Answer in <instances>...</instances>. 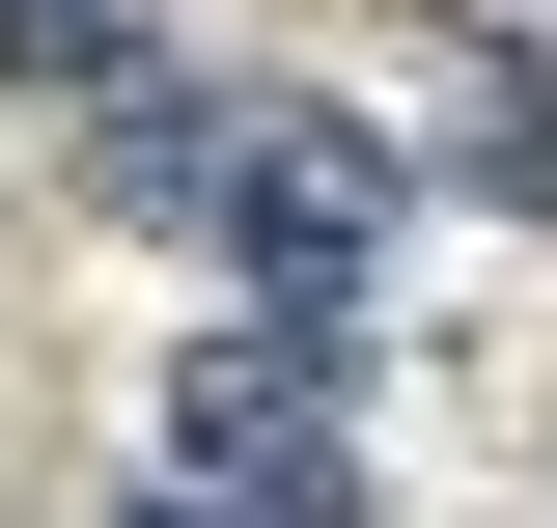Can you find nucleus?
<instances>
[{
    "mask_svg": "<svg viewBox=\"0 0 557 528\" xmlns=\"http://www.w3.org/2000/svg\"><path fill=\"white\" fill-rule=\"evenodd\" d=\"M168 473H223L251 528H362V334L335 306H223V334H168Z\"/></svg>",
    "mask_w": 557,
    "mask_h": 528,
    "instance_id": "f257e3e1",
    "label": "nucleus"
},
{
    "mask_svg": "<svg viewBox=\"0 0 557 528\" xmlns=\"http://www.w3.org/2000/svg\"><path fill=\"white\" fill-rule=\"evenodd\" d=\"M57 139H84V196H112V223H168V251H223V196H251V84H196L168 28H139Z\"/></svg>",
    "mask_w": 557,
    "mask_h": 528,
    "instance_id": "f03ea898",
    "label": "nucleus"
},
{
    "mask_svg": "<svg viewBox=\"0 0 557 528\" xmlns=\"http://www.w3.org/2000/svg\"><path fill=\"white\" fill-rule=\"evenodd\" d=\"M362 251H391V139H362V112H251L223 278H278V306H362Z\"/></svg>",
    "mask_w": 557,
    "mask_h": 528,
    "instance_id": "7ed1b4c3",
    "label": "nucleus"
},
{
    "mask_svg": "<svg viewBox=\"0 0 557 528\" xmlns=\"http://www.w3.org/2000/svg\"><path fill=\"white\" fill-rule=\"evenodd\" d=\"M112 56H139V0H0V112H84Z\"/></svg>",
    "mask_w": 557,
    "mask_h": 528,
    "instance_id": "20e7f679",
    "label": "nucleus"
},
{
    "mask_svg": "<svg viewBox=\"0 0 557 528\" xmlns=\"http://www.w3.org/2000/svg\"><path fill=\"white\" fill-rule=\"evenodd\" d=\"M112 528H251V501H223V473H139V501H112Z\"/></svg>",
    "mask_w": 557,
    "mask_h": 528,
    "instance_id": "39448f33",
    "label": "nucleus"
}]
</instances>
